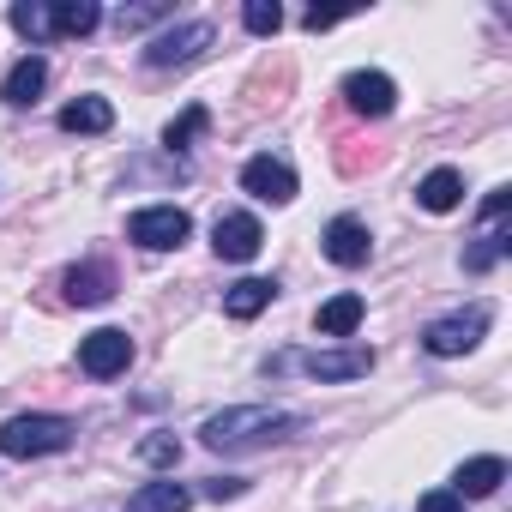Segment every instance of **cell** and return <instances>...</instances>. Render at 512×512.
Masks as SVG:
<instances>
[{"label":"cell","instance_id":"6da1fadb","mask_svg":"<svg viewBox=\"0 0 512 512\" xmlns=\"http://www.w3.org/2000/svg\"><path fill=\"white\" fill-rule=\"evenodd\" d=\"M296 428L290 410H272V404H241V410H217L205 416L199 440L217 446V452H241V446H260V440H284Z\"/></svg>","mask_w":512,"mask_h":512},{"label":"cell","instance_id":"7a4b0ae2","mask_svg":"<svg viewBox=\"0 0 512 512\" xmlns=\"http://www.w3.org/2000/svg\"><path fill=\"white\" fill-rule=\"evenodd\" d=\"M73 446V422L67 416H13L0 428V452L7 458H49Z\"/></svg>","mask_w":512,"mask_h":512},{"label":"cell","instance_id":"3957f363","mask_svg":"<svg viewBox=\"0 0 512 512\" xmlns=\"http://www.w3.org/2000/svg\"><path fill=\"white\" fill-rule=\"evenodd\" d=\"M187 235H193V217H187L181 205H145V211L127 217V241H139V247H151V253H169V247H181Z\"/></svg>","mask_w":512,"mask_h":512},{"label":"cell","instance_id":"277c9868","mask_svg":"<svg viewBox=\"0 0 512 512\" xmlns=\"http://www.w3.org/2000/svg\"><path fill=\"white\" fill-rule=\"evenodd\" d=\"M482 332H488V308H464V314L434 320L422 332V344H428V356H464V350L482 344Z\"/></svg>","mask_w":512,"mask_h":512},{"label":"cell","instance_id":"5b68a950","mask_svg":"<svg viewBox=\"0 0 512 512\" xmlns=\"http://www.w3.org/2000/svg\"><path fill=\"white\" fill-rule=\"evenodd\" d=\"M241 187L253 193V199H260V205H290L296 199V169L284 163V157H247L241 163Z\"/></svg>","mask_w":512,"mask_h":512},{"label":"cell","instance_id":"8992f818","mask_svg":"<svg viewBox=\"0 0 512 512\" xmlns=\"http://www.w3.org/2000/svg\"><path fill=\"white\" fill-rule=\"evenodd\" d=\"M127 362H133V338H127V332L103 326V332L79 338V368H85L91 380H115V374H127Z\"/></svg>","mask_w":512,"mask_h":512},{"label":"cell","instance_id":"52a82bcc","mask_svg":"<svg viewBox=\"0 0 512 512\" xmlns=\"http://www.w3.org/2000/svg\"><path fill=\"white\" fill-rule=\"evenodd\" d=\"M211 247H217V260H253V253L266 247V229H260V217H247V211H223L217 223H211Z\"/></svg>","mask_w":512,"mask_h":512},{"label":"cell","instance_id":"ba28073f","mask_svg":"<svg viewBox=\"0 0 512 512\" xmlns=\"http://www.w3.org/2000/svg\"><path fill=\"white\" fill-rule=\"evenodd\" d=\"M199 49H211V25H205V19H187V25H175V31L151 37L145 67H187Z\"/></svg>","mask_w":512,"mask_h":512},{"label":"cell","instance_id":"9c48e42d","mask_svg":"<svg viewBox=\"0 0 512 512\" xmlns=\"http://www.w3.org/2000/svg\"><path fill=\"white\" fill-rule=\"evenodd\" d=\"M320 247H326V260H332V266H368L374 235H368L362 217H332L326 235H320Z\"/></svg>","mask_w":512,"mask_h":512},{"label":"cell","instance_id":"30bf717a","mask_svg":"<svg viewBox=\"0 0 512 512\" xmlns=\"http://www.w3.org/2000/svg\"><path fill=\"white\" fill-rule=\"evenodd\" d=\"M344 103H350L356 115H368V121H386V115L398 109V85H392L386 73H350V79H344Z\"/></svg>","mask_w":512,"mask_h":512},{"label":"cell","instance_id":"8fae6325","mask_svg":"<svg viewBox=\"0 0 512 512\" xmlns=\"http://www.w3.org/2000/svg\"><path fill=\"white\" fill-rule=\"evenodd\" d=\"M302 368H308L314 380L344 386V380H362V374L374 368V350H314V356H302Z\"/></svg>","mask_w":512,"mask_h":512},{"label":"cell","instance_id":"7c38bea8","mask_svg":"<svg viewBox=\"0 0 512 512\" xmlns=\"http://www.w3.org/2000/svg\"><path fill=\"white\" fill-rule=\"evenodd\" d=\"M109 296H115V272H109L103 260H85V266L67 272V302L97 308V302H109Z\"/></svg>","mask_w":512,"mask_h":512},{"label":"cell","instance_id":"4fadbf2b","mask_svg":"<svg viewBox=\"0 0 512 512\" xmlns=\"http://www.w3.org/2000/svg\"><path fill=\"white\" fill-rule=\"evenodd\" d=\"M272 296H278L272 278H241V284L223 290V314H229V320H253V314H266V308H272Z\"/></svg>","mask_w":512,"mask_h":512},{"label":"cell","instance_id":"5bb4252c","mask_svg":"<svg viewBox=\"0 0 512 512\" xmlns=\"http://www.w3.org/2000/svg\"><path fill=\"white\" fill-rule=\"evenodd\" d=\"M500 482H506V458L488 452V458H464V464H458V488H452V494H458V500H482V494H494Z\"/></svg>","mask_w":512,"mask_h":512},{"label":"cell","instance_id":"9a60e30c","mask_svg":"<svg viewBox=\"0 0 512 512\" xmlns=\"http://www.w3.org/2000/svg\"><path fill=\"white\" fill-rule=\"evenodd\" d=\"M43 85H49V61H43V55H25V61L7 73L0 97H7L13 109H25V103H37V97H43Z\"/></svg>","mask_w":512,"mask_h":512},{"label":"cell","instance_id":"2e32d148","mask_svg":"<svg viewBox=\"0 0 512 512\" xmlns=\"http://www.w3.org/2000/svg\"><path fill=\"white\" fill-rule=\"evenodd\" d=\"M362 314H368L362 296H332V302H320L314 326H320V338H350V332L362 326Z\"/></svg>","mask_w":512,"mask_h":512},{"label":"cell","instance_id":"e0dca14e","mask_svg":"<svg viewBox=\"0 0 512 512\" xmlns=\"http://www.w3.org/2000/svg\"><path fill=\"white\" fill-rule=\"evenodd\" d=\"M61 127H67V133H91V139H97V133H109V127H115V109H109L103 97H79V103H67V109H61Z\"/></svg>","mask_w":512,"mask_h":512},{"label":"cell","instance_id":"ac0fdd59","mask_svg":"<svg viewBox=\"0 0 512 512\" xmlns=\"http://www.w3.org/2000/svg\"><path fill=\"white\" fill-rule=\"evenodd\" d=\"M416 199H422V211H452L464 199V175L458 169H434V175H422Z\"/></svg>","mask_w":512,"mask_h":512},{"label":"cell","instance_id":"d6986e66","mask_svg":"<svg viewBox=\"0 0 512 512\" xmlns=\"http://www.w3.org/2000/svg\"><path fill=\"white\" fill-rule=\"evenodd\" d=\"M193 506V494L181 488V482H145L133 500H127V512H187Z\"/></svg>","mask_w":512,"mask_h":512},{"label":"cell","instance_id":"ffe728a7","mask_svg":"<svg viewBox=\"0 0 512 512\" xmlns=\"http://www.w3.org/2000/svg\"><path fill=\"white\" fill-rule=\"evenodd\" d=\"M97 25H103L97 0H67V7H55V37H91Z\"/></svg>","mask_w":512,"mask_h":512},{"label":"cell","instance_id":"44dd1931","mask_svg":"<svg viewBox=\"0 0 512 512\" xmlns=\"http://www.w3.org/2000/svg\"><path fill=\"white\" fill-rule=\"evenodd\" d=\"M7 19H13V31H19V37H31V43L55 37V7H43V0H19Z\"/></svg>","mask_w":512,"mask_h":512},{"label":"cell","instance_id":"7402d4cb","mask_svg":"<svg viewBox=\"0 0 512 512\" xmlns=\"http://www.w3.org/2000/svg\"><path fill=\"white\" fill-rule=\"evenodd\" d=\"M241 25H247L253 37H278V31H284V7H278V0H247V7H241Z\"/></svg>","mask_w":512,"mask_h":512},{"label":"cell","instance_id":"603a6c76","mask_svg":"<svg viewBox=\"0 0 512 512\" xmlns=\"http://www.w3.org/2000/svg\"><path fill=\"white\" fill-rule=\"evenodd\" d=\"M205 127H211V109H199V103H193V109H187L181 121H169V133H163V145H169V151H187V145H193V139H199Z\"/></svg>","mask_w":512,"mask_h":512},{"label":"cell","instance_id":"cb8c5ba5","mask_svg":"<svg viewBox=\"0 0 512 512\" xmlns=\"http://www.w3.org/2000/svg\"><path fill=\"white\" fill-rule=\"evenodd\" d=\"M506 247H512V241H506V229H488V235L464 253V272H488L494 260H506Z\"/></svg>","mask_w":512,"mask_h":512},{"label":"cell","instance_id":"d4e9b609","mask_svg":"<svg viewBox=\"0 0 512 512\" xmlns=\"http://www.w3.org/2000/svg\"><path fill=\"white\" fill-rule=\"evenodd\" d=\"M139 458L157 464V470H163V464H181V440H175V434H151V440H139Z\"/></svg>","mask_w":512,"mask_h":512},{"label":"cell","instance_id":"484cf974","mask_svg":"<svg viewBox=\"0 0 512 512\" xmlns=\"http://www.w3.org/2000/svg\"><path fill=\"white\" fill-rule=\"evenodd\" d=\"M416 512H464V500H458L452 488H428V494L416 500Z\"/></svg>","mask_w":512,"mask_h":512},{"label":"cell","instance_id":"4316f807","mask_svg":"<svg viewBox=\"0 0 512 512\" xmlns=\"http://www.w3.org/2000/svg\"><path fill=\"white\" fill-rule=\"evenodd\" d=\"M205 494H211V500H235V494H247V482H241V476H211Z\"/></svg>","mask_w":512,"mask_h":512},{"label":"cell","instance_id":"83f0119b","mask_svg":"<svg viewBox=\"0 0 512 512\" xmlns=\"http://www.w3.org/2000/svg\"><path fill=\"white\" fill-rule=\"evenodd\" d=\"M151 19H163V7H127L115 25H121V31H139V25H151Z\"/></svg>","mask_w":512,"mask_h":512},{"label":"cell","instance_id":"f1b7e54d","mask_svg":"<svg viewBox=\"0 0 512 512\" xmlns=\"http://www.w3.org/2000/svg\"><path fill=\"white\" fill-rule=\"evenodd\" d=\"M500 211H506V187H494V193H488V199H482V217H488V223H494V217H500Z\"/></svg>","mask_w":512,"mask_h":512}]
</instances>
